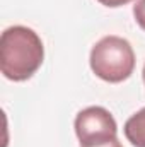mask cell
Here are the masks:
<instances>
[{
    "instance_id": "obj_1",
    "label": "cell",
    "mask_w": 145,
    "mask_h": 147,
    "mask_svg": "<svg viewBox=\"0 0 145 147\" xmlns=\"http://www.w3.org/2000/svg\"><path fill=\"white\" fill-rule=\"evenodd\" d=\"M44 60V46L36 31L28 26H10L0 36V70L5 79L24 82Z\"/></svg>"
},
{
    "instance_id": "obj_2",
    "label": "cell",
    "mask_w": 145,
    "mask_h": 147,
    "mask_svg": "<svg viewBox=\"0 0 145 147\" xmlns=\"http://www.w3.org/2000/svg\"><path fill=\"white\" fill-rule=\"evenodd\" d=\"M92 72L109 84L126 80L135 69V51L125 38L104 36L99 39L89 57Z\"/></svg>"
},
{
    "instance_id": "obj_3",
    "label": "cell",
    "mask_w": 145,
    "mask_h": 147,
    "mask_svg": "<svg viewBox=\"0 0 145 147\" xmlns=\"http://www.w3.org/2000/svg\"><path fill=\"white\" fill-rule=\"evenodd\" d=\"M75 135L80 147L104 146L118 139V125L113 115L103 106H89L75 116Z\"/></svg>"
},
{
    "instance_id": "obj_4",
    "label": "cell",
    "mask_w": 145,
    "mask_h": 147,
    "mask_svg": "<svg viewBox=\"0 0 145 147\" xmlns=\"http://www.w3.org/2000/svg\"><path fill=\"white\" fill-rule=\"evenodd\" d=\"M125 137L133 147H145V108L126 120Z\"/></svg>"
},
{
    "instance_id": "obj_5",
    "label": "cell",
    "mask_w": 145,
    "mask_h": 147,
    "mask_svg": "<svg viewBox=\"0 0 145 147\" xmlns=\"http://www.w3.org/2000/svg\"><path fill=\"white\" fill-rule=\"evenodd\" d=\"M133 16L137 24L145 31V0H137V3L133 5Z\"/></svg>"
},
{
    "instance_id": "obj_6",
    "label": "cell",
    "mask_w": 145,
    "mask_h": 147,
    "mask_svg": "<svg viewBox=\"0 0 145 147\" xmlns=\"http://www.w3.org/2000/svg\"><path fill=\"white\" fill-rule=\"evenodd\" d=\"M101 5L104 7H109V9H116V7H123L126 3H130L132 0H97Z\"/></svg>"
},
{
    "instance_id": "obj_7",
    "label": "cell",
    "mask_w": 145,
    "mask_h": 147,
    "mask_svg": "<svg viewBox=\"0 0 145 147\" xmlns=\"http://www.w3.org/2000/svg\"><path fill=\"white\" fill-rule=\"evenodd\" d=\"M97 147H123V146H121V142L118 139H114V140H111V142L104 144V146H97Z\"/></svg>"
},
{
    "instance_id": "obj_8",
    "label": "cell",
    "mask_w": 145,
    "mask_h": 147,
    "mask_svg": "<svg viewBox=\"0 0 145 147\" xmlns=\"http://www.w3.org/2000/svg\"><path fill=\"white\" fill-rule=\"evenodd\" d=\"M142 77H144V84H145V65H144V72H142Z\"/></svg>"
}]
</instances>
